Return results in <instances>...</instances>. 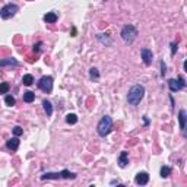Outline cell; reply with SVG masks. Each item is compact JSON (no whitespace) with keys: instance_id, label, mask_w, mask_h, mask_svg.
I'll use <instances>...</instances> for the list:
<instances>
[{"instance_id":"cb8c5ba5","label":"cell","mask_w":187,"mask_h":187,"mask_svg":"<svg viewBox=\"0 0 187 187\" xmlns=\"http://www.w3.org/2000/svg\"><path fill=\"white\" fill-rule=\"evenodd\" d=\"M165 73H167V65L161 62V76H165Z\"/></svg>"},{"instance_id":"e0dca14e","label":"cell","mask_w":187,"mask_h":187,"mask_svg":"<svg viewBox=\"0 0 187 187\" xmlns=\"http://www.w3.org/2000/svg\"><path fill=\"white\" fill-rule=\"evenodd\" d=\"M34 99H35V94H34V92H31V91L24 92V101L25 102H32Z\"/></svg>"},{"instance_id":"52a82bcc","label":"cell","mask_w":187,"mask_h":187,"mask_svg":"<svg viewBox=\"0 0 187 187\" xmlns=\"http://www.w3.org/2000/svg\"><path fill=\"white\" fill-rule=\"evenodd\" d=\"M168 86H170L171 92H177V91L183 89V88L186 86L184 78H183V76H179L177 79H170V81H168Z\"/></svg>"},{"instance_id":"30bf717a","label":"cell","mask_w":187,"mask_h":187,"mask_svg":"<svg viewBox=\"0 0 187 187\" xmlns=\"http://www.w3.org/2000/svg\"><path fill=\"white\" fill-rule=\"evenodd\" d=\"M6 148L10 149V151H18V148H19V139L18 138L9 139L8 142H6Z\"/></svg>"},{"instance_id":"d4e9b609","label":"cell","mask_w":187,"mask_h":187,"mask_svg":"<svg viewBox=\"0 0 187 187\" xmlns=\"http://www.w3.org/2000/svg\"><path fill=\"white\" fill-rule=\"evenodd\" d=\"M175 51H177V44H175V42H172V44H171V53L174 54Z\"/></svg>"},{"instance_id":"2e32d148","label":"cell","mask_w":187,"mask_h":187,"mask_svg":"<svg viewBox=\"0 0 187 187\" xmlns=\"http://www.w3.org/2000/svg\"><path fill=\"white\" fill-rule=\"evenodd\" d=\"M42 107H44V111L47 113V115H51L53 114V105H51V102H50L48 99H44L42 101Z\"/></svg>"},{"instance_id":"277c9868","label":"cell","mask_w":187,"mask_h":187,"mask_svg":"<svg viewBox=\"0 0 187 187\" xmlns=\"http://www.w3.org/2000/svg\"><path fill=\"white\" fill-rule=\"evenodd\" d=\"M111 129H113V119H111L110 115H104V117L99 120V123H98V126H97L98 135H99L101 138H105L107 135L111 132Z\"/></svg>"},{"instance_id":"9c48e42d","label":"cell","mask_w":187,"mask_h":187,"mask_svg":"<svg viewBox=\"0 0 187 187\" xmlns=\"http://www.w3.org/2000/svg\"><path fill=\"white\" fill-rule=\"evenodd\" d=\"M135 181H136V184L145 186V184H148V181H149V174H148V172H145V171L138 172V174H136V177H135Z\"/></svg>"},{"instance_id":"7a4b0ae2","label":"cell","mask_w":187,"mask_h":187,"mask_svg":"<svg viewBox=\"0 0 187 187\" xmlns=\"http://www.w3.org/2000/svg\"><path fill=\"white\" fill-rule=\"evenodd\" d=\"M120 37H122V40L126 42V44H132L133 41L138 38V29H136V26L135 25H124L122 29V32H120Z\"/></svg>"},{"instance_id":"8fae6325","label":"cell","mask_w":187,"mask_h":187,"mask_svg":"<svg viewBox=\"0 0 187 187\" xmlns=\"http://www.w3.org/2000/svg\"><path fill=\"white\" fill-rule=\"evenodd\" d=\"M127 164H129V154L126 151H123L119 156V165H120V168H124Z\"/></svg>"},{"instance_id":"6da1fadb","label":"cell","mask_w":187,"mask_h":187,"mask_svg":"<svg viewBox=\"0 0 187 187\" xmlns=\"http://www.w3.org/2000/svg\"><path fill=\"white\" fill-rule=\"evenodd\" d=\"M145 97V86L143 85H133L127 92V102L130 105H138Z\"/></svg>"},{"instance_id":"8992f818","label":"cell","mask_w":187,"mask_h":187,"mask_svg":"<svg viewBox=\"0 0 187 187\" xmlns=\"http://www.w3.org/2000/svg\"><path fill=\"white\" fill-rule=\"evenodd\" d=\"M38 88L45 94H50L53 91V78L51 76H42L40 81H38Z\"/></svg>"},{"instance_id":"603a6c76","label":"cell","mask_w":187,"mask_h":187,"mask_svg":"<svg viewBox=\"0 0 187 187\" xmlns=\"http://www.w3.org/2000/svg\"><path fill=\"white\" fill-rule=\"evenodd\" d=\"M24 133V130H22V127H19V126H16V127H13V135L15 136H21Z\"/></svg>"},{"instance_id":"ac0fdd59","label":"cell","mask_w":187,"mask_h":187,"mask_svg":"<svg viewBox=\"0 0 187 187\" xmlns=\"http://www.w3.org/2000/svg\"><path fill=\"white\" fill-rule=\"evenodd\" d=\"M66 123H67V124H76V123H78V115H76V114H67V115H66Z\"/></svg>"},{"instance_id":"5bb4252c","label":"cell","mask_w":187,"mask_h":187,"mask_svg":"<svg viewBox=\"0 0 187 187\" xmlns=\"http://www.w3.org/2000/svg\"><path fill=\"white\" fill-rule=\"evenodd\" d=\"M44 21H45L47 24H54L57 21V15L54 12H47V13L44 15Z\"/></svg>"},{"instance_id":"7c38bea8","label":"cell","mask_w":187,"mask_h":187,"mask_svg":"<svg viewBox=\"0 0 187 187\" xmlns=\"http://www.w3.org/2000/svg\"><path fill=\"white\" fill-rule=\"evenodd\" d=\"M0 66L5 67V66H19V62L16 58H2L0 60Z\"/></svg>"},{"instance_id":"3957f363","label":"cell","mask_w":187,"mask_h":187,"mask_svg":"<svg viewBox=\"0 0 187 187\" xmlns=\"http://www.w3.org/2000/svg\"><path fill=\"white\" fill-rule=\"evenodd\" d=\"M60 179L75 180L76 179V174L69 170H63V171H60V172H44L41 175V180H60Z\"/></svg>"},{"instance_id":"7402d4cb","label":"cell","mask_w":187,"mask_h":187,"mask_svg":"<svg viewBox=\"0 0 187 187\" xmlns=\"http://www.w3.org/2000/svg\"><path fill=\"white\" fill-rule=\"evenodd\" d=\"M5 102H6V105H9V107H13L15 105V98L12 97V95H6V98H5Z\"/></svg>"},{"instance_id":"484cf974","label":"cell","mask_w":187,"mask_h":187,"mask_svg":"<svg viewBox=\"0 0 187 187\" xmlns=\"http://www.w3.org/2000/svg\"><path fill=\"white\" fill-rule=\"evenodd\" d=\"M41 45H42L41 42H38V44H35V45H34V51H37V53H38V51H40V47H41Z\"/></svg>"},{"instance_id":"5b68a950","label":"cell","mask_w":187,"mask_h":187,"mask_svg":"<svg viewBox=\"0 0 187 187\" xmlns=\"http://www.w3.org/2000/svg\"><path fill=\"white\" fill-rule=\"evenodd\" d=\"M18 10H19V6H18V5H15V3H8V5H5L3 8L0 9V18H2V19H10V18H13L16 15Z\"/></svg>"},{"instance_id":"ffe728a7","label":"cell","mask_w":187,"mask_h":187,"mask_svg":"<svg viewBox=\"0 0 187 187\" xmlns=\"http://www.w3.org/2000/svg\"><path fill=\"white\" fill-rule=\"evenodd\" d=\"M170 174H171V168H170V167H167V165L161 167V177H162V179L170 177Z\"/></svg>"},{"instance_id":"d6986e66","label":"cell","mask_w":187,"mask_h":187,"mask_svg":"<svg viewBox=\"0 0 187 187\" xmlns=\"http://www.w3.org/2000/svg\"><path fill=\"white\" fill-rule=\"evenodd\" d=\"M22 82H24V85H26V86H31L34 83V76L32 75H24Z\"/></svg>"},{"instance_id":"44dd1931","label":"cell","mask_w":187,"mask_h":187,"mask_svg":"<svg viewBox=\"0 0 187 187\" xmlns=\"http://www.w3.org/2000/svg\"><path fill=\"white\" fill-rule=\"evenodd\" d=\"M9 89H10V85H9L8 82L0 83V94H8Z\"/></svg>"},{"instance_id":"9a60e30c","label":"cell","mask_w":187,"mask_h":187,"mask_svg":"<svg viewBox=\"0 0 187 187\" xmlns=\"http://www.w3.org/2000/svg\"><path fill=\"white\" fill-rule=\"evenodd\" d=\"M89 78H91V81H94V82L99 81V72H98L97 67H91L89 69Z\"/></svg>"},{"instance_id":"ba28073f","label":"cell","mask_w":187,"mask_h":187,"mask_svg":"<svg viewBox=\"0 0 187 187\" xmlns=\"http://www.w3.org/2000/svg\"><path fill=\"white\" fill-rule=\"evenodd\" d=\"M140 54H142V60H143V63L146 66H149L152 63V60H154V53H152V50L149 48H142L140 50Z\"/></svg>"},{"instance_id":"4fadbf2b","label":"cell","mask_w":187,"mask_h":187,"mask_svg":"<svg viewBox=\"0 0 187 187\" xmlns=\"http://www.w3.org/2000/svg\"><path fill=\"white\" fill-rule=\"evenodd\" d=\"M179 120H180V129L184 132V127H186V110H180L179 111Z\"/></svg>"}]
</instances>
